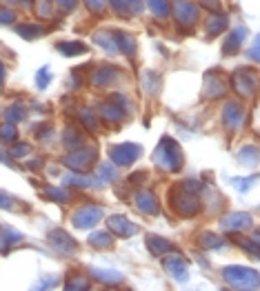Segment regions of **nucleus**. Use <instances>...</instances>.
Here are the masks:
<instances>
[{
	"mask_svg": "<svg viewBox=\"0 0 260 291\" xmlns=\"http://www.w3.org/2000/svg\"><path fill=\"white\" fill-rule=\"evenodd\" d=\"M153 158H156V162L160 167L169 169V171H176V169L183 167V153H180V147L176 145V140H171V138L160 140Z\"/></svg>",
	"mask_w": 260,
	"mask_h": 291,
	"instance_id": "nucleus-1",
	"label": "nucleus"
},
{
	"mask_svg": "<svg viewBox=\"0 0 260 291\" xmlns=\"http://www.w3.org/2000/svg\"><path fill=\"white\" fill-rule=\"evenodd\" d=\"M223 276H225L227 285H231L236 289H256V287H260L258 271L247 269V267H225Z\"/></svg>",
	"mask_w": 260,
	"mask_h": 291,
	"instance_id": "nucleus-2",
	"label": "nucleus"
},
{
	"mask_svg": "<svg viewBox=\"0 0 260 291\" xmlns=\"http://www.w3.org/2000/svg\"><path fill=\"white\" fill-rule=\"evenodd\" d=\"M193 191H198V189H191L189 182H185V185L178 189V193L173 196V209H176L180 216H193L200 209V202L196 196H193Z\"/></svg>",
	"mask_w": 260,
	"mask_h": 291,
	"instance_id": "nucleus-3",
	"label": "nucleus"
},
{
	"mask_svg": "<svg viewBox=\"0 0 260 291\" xmlns=\"http://www.w3.org/2000/svg\"><path fill=\"white\" fill-rule=\"evenodd\" d=\"M233 89H236L243 98H251L258 89V73L253 69H238L233 73Z\"/></svg>",
	"mask_w": 260,
	"mask_h": 291,
	"instance_id": "nucleus-4",
	"label": "nucleus"
},
{
	"mask_svg": "<svg viewBox=\"0 0 260 291\" xmlns=\"http://www.w3.org/2000/svg\"><path fill=\"white\" fill-rule=\"evenodd\" d=\"M100 218H103V209L100 207H83L73 214V227L91 229L93 225H98Z\"/></svg>",
	"mask_w": 260,
	"mask_h": 291,
	"instance_id": "nucleus-5",
	"label": "nucleus"
},
{
	"mask_svg": "<svg viewBox=\"0 0 260 291\" xmlns=\"http://www.w3.org/2000/svg\"><path fill=\"white\" fill-rule=\"evenodd\" d=\"M140 153H143V149H140L138 145L125 143V145H116L111 149V160L116 162V165H120V167H127V165H131V162L136 160Z\"/></svg>",
	"mask_w": 260,
	"mask_h": 291,
	"instance_id": "nucleus-6",
	"label": "nucleus"
},
{
	"mask_svg": "<svg viewBox=\"0 0 260 291\" xmlns=\"http://www.w3.org/2000/svg\"><path fill=\"white\" fill-rule=\"evenodd\" d=\"M173 13H176V20L183 27H189L196 23L198 18V9L193 7V3L189 0H176V5H173Z\"/></svg>",
	"mask_w": 260,
	"mask_h": 291,
	"instance_id": "nucleus-7",
	"label": "nucleus"
},
{
	"mask_svg": "<svg viewBox=\"0 0 260 291\" xmlns=\"http://www.w3.org/2000/svg\"><path fill=\"white\" fill-rule=\"evenodd\" d=\"M163 265L167 269V274L171 276V278L176 280H187V276H189V265H187V260L183 258V256H171V258H165Z\"/></svg>",
	"mask_w": 260,
	"mask_h": 291,
	"instance_id": "nucleus-8",
	"label": "nucleus"
},
{
	"mask_svg": "<svg viewBox=\"0 0 260 291\" xmlns=\"http://www.w3.org/2000/svg\"><path fill=\"white\" fill-rule=\"evenodd\" d=\"M251 225V216L249 214H229L225 216L223 220H220V227L225 229V231H243Z\"/></svg>",
	"mask_w": 260,
	"mask_h": 291,
	"instance_id": "nucleus-9",
	"label": "nucleus"
},
{
	"mask_svg": "<svg viewBox=\"0 0 260 291\" xmlns=\"http://www.w3.org/2000/svg\"><path fill=\"white\" fill-rule=\"evenodd\" d=\"M49 240H51V245L56 247L58 251H63V254H73V251H76V245H73L71 236L65 234L63 229H53V231L49 234Z\"/></svg>",
	"mask_w": 260,
	"mask_h": 291,
	"instance_id": "nucleus-10",
	"label": "nucleus"
},
{
	"mask_svg": "<svg viewBox=\"0 0 260 291\" xmlns=\"http://www.w3.org/2000/svg\"><path fill=\"white\" fill-rule=\"evenodd\" d=\"M93 158H96L93 149H89V151H78V153H69V156H67L65 165L71 167L73 171H83V169H87V165H91Z\"/></svg>",
	"mask_w": 260,
	"mask_h": 291,
	"instance_id": "nucleus-11",
	"label": "nucleus"
},
{
	"mask_svg": "<svg viewBox=\"0 0 260 291\" xmlns=\"http://www.w3.org/2000/svg\"><path fill=\"white\" fill-rule=\"evenodd\" d=\"M109 229L113 234H118V236H123V238H129V236L136 234V225L133 222H129L127 218H123V216H111L109 220Z\"/></svg>",
	"mask_w": 260,
	"mask_h": 291,
	"instance_id": "nucleus-12",
	"label": "nucleus"
},
{
	"mask_svg": "<svg viewBox=\"0 0 260 291\" xmlns=\"http://www.w3.org/2000/svg\"><path fill=\"white\" fill-rule=\"evenodd\" d=\"M223 118H225V125L229 129H236V127L243 123V107L236 105V103H229L223 111Z\"/></svg>",
	"mask_w": 260,
	"mask_h": 291,
	"instance_id": "nucleus-13",
	"label": "nucleus"
},
{
	"mask_svg": "<svg viewBox=\"0 0 260 291\" xmlns=\"http://www.w3.org/2000/svg\"><path fill=\"white\" fill-rule=\"evenodd\" d=\"M245 36H247V29L245 27H238V29H233L231 33H229V38L225 40V53H236L238 49H240V45H243V40H245Z\"/></svg>",
	"mask_w": 260,
	"mask_h": 291,
	"instance_id": "nucleus-14",
	"label": "nucleus"
},
{
	"mask_svg": "<svg viewBox=\"0 0 260 291\" xmlns=\"http://www.w3.org/2000/svg\"><path fill=\"white\" fill-rule=\"evenodd\" d=\"M136 202H138V209H140V211H145V214H149V216L158 214V202H156V198H153V193L140 191V193L136 196Z\"/></svg>",
	"mask_w": 260,
	"mask_h": 291,
	"instance_id": "nucleus-15",
	"label": "nucleus"
},
{
	"mask_svg": "<svg viewBox=\"0 0 260 291\" xmlns=\"http://www.w3.org/2000/svg\"><path fill=\"white\" fill-rule=\"evenodd\" d=\"M147 247H149V251L153 256H165V254L173 251L171 242H167L165 238H158V236H147Z\"/></svg>",
	"mask_w": 260,
	"mask_h": 291,
	"instance_id": "nucleus-16",
	"label": "nucleus"
},
{
	"mask_svg": "<svg viewBox=\"0 0 260 291\" xmlns=\"http://www.w3.org/2000/svg\"><path fill=\"white\" fill-rule=\"evenodd\" d=\"M111 5L116 7L120 13H140L143 11V0H111Z\"/></svg>",
	"mask_w": 260,
	"mask_h": 291,
	"instance_id": "nucleus-17",
	"label": "nucleus"
},
{
	"mask_svg": "<svg viewBox=\"0 0 260 291\" xmlns=\"http://www.w3.org/2000/svg\"><path fill=\"white\" fill-rule=\"evenodd\" d=\"M238 160L243 162L245 167H253V165H258L260 162V151L256 147H243L240 149V153H238Z\"/></svg>",
	"mask_w": 260,
	"mask_h": 291,
	"instance_id": "nucleus-18",
	"label": "nucleus"
},
{
	"mask_svg": "<svg viewBox=\"0 0 260 291\" xmlns=\"http://www.w3.org/2000/svg\"><path fill=\"white\" fill-rule=\"evenodd\" d=\"M116 78H118V69H113V67H100V69L93 73V83L96 85H109Z\"/></svg>",
	"mask_w": 260,
	"mask_h": 291,
	"instance_id": "nucleus-19",
	"label": "nucleus"
},
{
	"mask_svg": "<svg viewBox=\"0 0 260 291\" xmlns=\"http://www.w3.org/2000/svg\"><path fill=\"white\" fill-rule=\"evenodd\" d=\"M227 16L225 13H211L209 23H207V29H209V33H220L223 29H227Z\"/></svg>",
	"mask_w": 260,
	"mask_h": 291,
	"instance_id": "nucleus-20",
	"label": "nucleus"
},
{
	"mask_svg": "<svg viewBox=\"0 0 260 291\" xmlns=\"http://www.w3.org/2000/svg\"><path fill=\"white\" fill-rule=\"evenodd\" d=\"M60 53H67V56H80V53L87 51V47L83 43H60L58 45Z\"/></svg>",
	"mask_w": 260,
	"mask_h": 291,
	"instance_id": "nucleus-21",
	"label": "nucleus"
},
{
	"mask_svg": "<svg viewBox=\"0 0 260 291\" xmlns=\"http://www.w3.org/2000/svg\"><path fill=\"white\" fill-rule=\"evenodd\" d=\"M93 276H96L100 282H107V285H116V282L123 280V274H118V271H103V269H93Z\"/></svg>",
	"mask_w": 260,
	"mask_h": 291,
	"instance_id": "nucleus-22",
	"label": "nucleus"
},
{
	"mask_svg": "<svg viewBox=\"0 0 260 291\" xmlns=\"http://www.w3.org/2000/svg\"><path fill=\"white\" fill-rule=\"evenodd\" d=\"M113 38L118 40L120 49H123L125 53H129V56H133V49H136V40H133L131 36H127V33H113Z\"/></svg>",
	"mask_w": 260,
	"mask_h": 291,
	"instance_id": "nucleus-23",
	"label": "nucleus"
},
{
	"mask_svg": "<svg viewBox=\"0 0 260 291\" xmlns=\"http://www.w3.org/2000/svg\"><path fill=\"white\" fill-rule=\"evenodd\" d=\"M200 245L207 249H218V247H223V240H220L216 234L205 231V234H200Z\"/></svg>",
	"mask_w": 260,
	"mask_h": 291,
	"instance_id": "nucleus-24",
	"label": "nucleus"
},
{
	"mask_svg": "<svg viewBox=\"0 0 260 291\" xmlns=\"http://www.w3.org/2000/svg\"><path fill=\"white\" fill-rule=\"evenodd\" d=\"M147 5H149V9L160 18H165L167 13H169V5H167V0H147Z\"/></svg>",
	"mask_w": 260,
	"mask_h": 291,
	"instance_id": "nucleus-25",
	"label": "nucleus"
},
{
	"mask_svg": "<svg viewBox=\"0 0 260 291\" xmlns=\"http://www.w3.org/2000/svg\"><path fill=\"white\" fill-rule=\"evenodd\" d=\"M89 242H91L93 247H98V249H103V247L109 249V247H111V238H109L107 234H103V231H100V234H93L91 238H89Z\"/></svg>",
	"mask_w": 260,
	"mask_h": 291,
	"instance_id": "nucleus-26",
	"label": "nucleus"
},
{
	"mask_svg": "<svg viewBox=\"0 0 260 291\" xmlns=\"http://www.w3.org/2000/svg\"><path fill=\"white\" fill-rule=\"evenodd\" d=\"M65 182H67V185H98L100 180L87 178V176H67Z\"/></svg>",
	"mask_w": 260,
	"mask_h": 291,
	"instance_id": "nucleus-27",
	"label": "nucleus"
},
{
	"mask_svg": "<svg viewBox=\"0 0 260 291\" xmlns=\"http://www.w3.org/2000/svg\"><path fill=\"white\" fill-rule=\"evenodd\" d=\"M100 111H103V116H107L109 120H120L123 118V109H118V107H113V105H103L100 107Z\"/></svg>",
	"mask_w": 260,
	"mask_h": 291,
	"instance_id": "nucleus-28",
	"label": "nucleus"
},
{
	"mask_svg": "<svg viewBox=\"0 0 260 291\" xmlns=\"http://www.w3.org/2000/svg\"><path fill=\"white\" fill-rule=\"evenodd\" d=\"M5 116H7V120H9V123H16V120H20V118L25 116V109H23V107H16V105H13L11 109H7Z\"/></svg>",
	"mask_w": 260,
	"mask_h": 291,
	"instance_id": "nucleus-29",
	"label": "nucleus"
},
{
	"mask_svg": "<svg viewBox=\"0 0 260 291\" xmlns=\"http://www.w3.org/2000/svg\"><path fill=\"white\" fill-rule=\"evenodd\" d=\"M0 138L3 140H13L16 138V127L13 125H3L0 127Z\"/></svg>",
	"mask_w": 260,
	"mask_h": 291,
	"instance_id": "nucleus-30",
	"label": "nucleus"
},
{
	"mask_svg": "<svg viewBox=\"0 0 260 291\" xmlns=\"http://www.w3.org/2000/svg\"><path fill=\"white\" fill-rule=\"evenodd\" d=\"M251 60H256V63H260V33L256 36V40H253V47L249 49V53H247Z\"/></svg>",
	"mask_w": 260,
	"mask_h": 291,
	"instance_id": "nucleus-31",
	"label": "nucleus"
},
{
	"mask_svg": "<svg viewBox=\"0 0 260 291\" xmlns=\"http://www.w3.org/2000/svg\"><path fill=\"white\" fill-rule=\"evenodd\" d=\"M116 178V171H113V169L109 167V165H100V180H113Z\"/></svg>",
	"mask_w": 260,
	"mask_h": 291,
	"instance_id": "nucleus-32",
	"label": "nucleus"
},
{
	"mask_svg": "<svg viewBox=\"0 0 260 291\" xmlns=\"http://www.w3.org/2000/svg\"><path fill=\"white\" fill-rule=\"evenodd\" d=\"M47 196H49V198H53V200H69V193L63 191V189H49V191H47Z\"/></svg>",
	"mask_w": 260,
	"mask_h": 291,
	"instance_id": "nucleus-33",
	"label": "nucleus"
},
{
	"mask_svg": "<svg viewBox=\"0 0 260 291\" xmlns=\"http://www.w3.org/2000/svg\"><path fill=\"white\" fill-rule=\"evenodd\" d=\"M105 3H107V0H87V7H89L91 11L100 13V11L105 9Z\"/></svg>",
	"mask_w": 260,
	"mask_h": 291,
	"instance_id": "nucleus-34",
	"label": "nucleus"
},
{
	"mask_svg": "<svg viewBox=\"0 0 260 291\" xmlns=\"http://www.w3.org/2000/svg\"><path fill=\"white\" fill-rule=\"evenodd\" d=\"M13 20H16V13L13 11H7V9L0 11V25H9Z\"/></svg>",
	"mask_w": 260,
	"mask_h": 291,
	"instance_id": "nucleus-35",
	"label": "nucleus"
},
{
	"mask_svg": "<svg viewBox=\"0 0 260 291\" xmlns=\"http://www.w3.org/2000/svg\"><path fill=\"white\" fill-rule=\"evenodd\" d=\"M231 182H233V185H238V187H240V191H247V189H249V187L253 185V178H249V180H240V178H233Z\"/></svg>",
	"mask_w": 260,
	"mask_h": 291,
	"instance_id": "nucleus-36",
	"label": "nucleus"
},
{
	"mask_svg": "<svg viewBox=\"0 0 260 291\" xmlns=\"http://www.w3.org/2000/svg\"><path fill=\"white\" fill-rule=\"evenodd\" d=\"M16 158H23V156L29 153V145H18V147H13V151H11Z\"/></svg>",
	"mask_w": 260,
	"mask_h": 291,
	"instance_id": "nucleus-37",
	"label": "nucleus"
},
{
	"mask_svg": "<svg viewBox=\"0 0 260 291\" xmlns=\"http://www.w3.org/2000/svg\"><path fill=\"white\" fill-rule=\"evenodd\" d=\"M80 116H83V123L85 125H89L91 129H96V120H93V116H91L89 111H80Z\"/></svg>",
	"mask_w": 260,
	"mask_h": 291,
	"instance_id": "nucleus-38",
	"label": "nucleus"
},
{
	"mask_svg": "<svg viewBox=\"0 0 260 291\" xmlns=\"http://www.w3.org/2000/svg\"><path fill=\"white\" fill-rule=\"evenodd\" d=\"M0 209H13V200L9 198V196L0 193Z\"/></svg>",
	"mask_w": 260,
	"mask_h": 291,
	"instance_id": "nucleus-39",
	"label": "nucleus"
},
{
	"mask_svg": "<svg viewBox=\"0 0 260 291\" xmlns=\"http://www.w3.org/2000/svg\"><path fill=\"white\" fill-rule=\"evenodd\" d=\"M47 85V69H40L38 71V87H45Z\"/></svg>",
	"mask_w": 260,
	"mask_h": 291,
	"instance_id": "nucleus-40",
	"label": "nucleus"
},
{
	"mask_svg": "<svg viewBox=\"0 0 260 291\" xmlns=\"http://www.w3.org/2000/svg\"><path fill=\"white\" fill-rule=\"evenodd\" d=\"M58 5L63 7V9H71V7L76 5V0H58Z\"/></svg>",
	"mask_w": 260,
	"mask_h": 291,
	"instance_id": "nucleus-41",
	"label": "nucleus"
},
{
	"mask_svg": "<svg viewBox=\"0 0 260 291\" xmlns=\"http://www.w3.org/2000/svg\"><path fill=\"white\" fill-rule=\"evenodd\" d=\"M203 5H205V7H209V9H218V7H220V5H218V0H203Z\"/></svg>",
	"mask_w": 260,
	"mask_h": 291,
	"instance_id": "nucleus-42",
	"label": "nucleus"
},
{
	"mask_svg": "<svg viewBox=\"0 0 260 291\" xmlns=\"http://www.w3.org/2000/svg\"><path fill=\"white\" fill-rule=\"evenodd\" d=\"M47 5H49V0H43V3H40V13H43V16H49V9H47Z\"/></svg>",
	"mask_w": 260,
	"mask_h": 291,
	"instance_id": "nucleus-43",
	"label": "nucleus"
},
{
	"mask_svg": "<svg viewBox=\"0 0 260 291\" xmlns=\"http://www.w3.org/2000/svg\"><path fill=\"white\" fill-rule=\"evenodd\" d=\"M253 242H258L260 245V234H253Z\"/></svg>",
	"mask_w": 260,
	"mask_h": 291,
	"instance_id": "nucleus-44",
	"label": "nucleus"
}]
</instances>
